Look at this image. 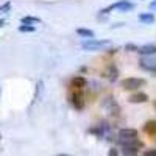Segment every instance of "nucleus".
Returning a JSON list of instances; mask_svg holds the SVG:
<instances>
[{
  "mask_svg": "<svg viewBox=\"0 0 156 156\" xmlns=\"http://www.w3.org/2000/svg\"><path fill=\"white\" fill-rule=\"evenodd\" d=\"M145 80L144 78H134V76H129V78H123V80L120 81V86L122 89L125 90H137L139 87L145 86Z\"/></svg>",
  "mask_w": 156,
  "mask_h": 156,
  "instance_id": "obj_1",
  "label": "nucleus"
},
{
  "mask_svg": "<svg viewBox=\"0 0 156 156\" xmlns=\"http://www.w3.org/2000/svg\"><path fill=\"white\" fill-rule=\"evenodd\" d=\"M108 44H109L108 39H103V41H97V39H92V37H90L89 41H86V42L81 44V47H83L84 50L95 51V50H98V48H101V47H105V45H108Z\"/></svg>",
  "mask_w": 156,
  "mask_h": 156,
  "instance_id": "obj_2",
  "label": "nucleus"
},
{
  "mask_svg": "<svg viewBox=\"0 0 156 156\" xmlns=\"http://www.w3.org/2000/svg\"><path fill=\"white\" fill-rule=\"evenodd\" d=\"M139 66L144 70L156 72V58H153V55H147V56L139 59Z\"/></svg>",
  "mask_w": 156,
  "mask_h": 156,
  "instance_id": "obj_3",
  "label": "nucleus"
},
{
  "mask_svg": "<svg viewBox=\"0 0 156 156\" xmlns=\"http://www.w3.org/2000/svg\"><path fill=\"white\" fill-rule=\"evenodd\" d=\"M69 100H70L72 106H73L75 109L81 111V109L84 108V97H83L81 92H78V90H75V92H72V94L69 95Z\"/></svg>",
  "mask_w": 156,
  "mask_h": 156,
  "instance_id": "obj_4",
  "label": "nucleus"
},
{
  "mask_svg": "<svg viewBox=\"0 0 156 156\" xmlns=\"http://www.w3.org/2000/svg\"><path fill=\"white\" fill-rule=\"evenodd\" d=\"M111 9H120V11H129V9H134V3L128 2V0H120L117 3L111 5Z\"/></svg>",
  "mask_w": 156,
  "mask_h": 156,
  "instance_id": "obj_5",
  "label": "nucleus"
},
{
  "mask_svg": "<svg viewBox=\"0 0 156 156\" xmlns=\"http://www.w3.org/2000/svg\"><path fill=\"white\" fill-rule=\"evenodd\" d=\"M137 137V131L134 128H122L119 131V139H134Z\"/></svg>",
  "mask_w": 156,
  "mask_h": 156,
  "instance_id": "obj_6",
  "label": "nucleus"
},
{
  "mask_svg": "<svg viewBox=\"0 0 156 156\" xmlns=\"http://www.w3.org/2000/svg\"><path fill=\"white\" fill-rule=\"evenodd\" d=\"M128 101L129 103H145V101H148V95L145 92H134L128 98Z\"/></svg>",
  "mask_w": 156,
  "mask_h": 156,
  "instance_id": "obj_7",
  "label": "nucleus"
},
{
  "mask_svg": "<svg viewBox=\"0 0 156 156\" xmlns=\"http://www.w3.org/2000/svg\"><path fill=\"white\" fill-rule=\"evenodd\" d=\"M86 84H87V80L84 76H75L70 81V86L73 89H83V87H86Z\"/></svg>",
  "mask_w": 156,
  "mask_h": 156,
  "instance_id": "obj_8",
  "label": "nucleus"
},
{
  "mask_svg": "<svg viewBox=\"0 0 156 156\" xmlns=\"http://www.w3.org/2000/svg\"><path fill=\"white\" fill-rule=\"evenodd\" d=\"M137 51H139L140 55H144V56H147V55H154V53H156V45H142V47L137 48Z\"/></svg>",
  "mask_w": 156,
  "mask_h": 156,
  "instance_id": "obj_9",
  "label": "nucleus"
},
{
  "mask_svg": "<svg viewBox=\"0 0 156 156\" xmlns=\"http://www.w3.org/2000/svg\"><path fill=\"white\" fill-rule=\"evenodd\" d=\"M139 148L140 147H136V145H122V154L134 156V154L139 153Z\"/></svg>",
  "mask_w": 156,
  "mask_h": 156,
  "instance_id": "obj_10",
  "label": "nucleus"
},
{
  "mask_svg": "<svg viewBox=\"0 0 156 156\" xmlns=\"http://www.w3.org/2000/svg\"><path fill=\"white\" fill-rule=\"evenodd\" d=\"M144 131H145L147 134H150V136L156 134V120H150V122H147V123L144 125Z\"/></svg>",
  "mask_w": 156,
  "mask_h": 156,
  "instance_id": "obj_11",
  "label": "nucleus"
},
{
  "mask_svg": "<svg viewBox=\"0 0 156 156\" xmlns=\"http://www.w3.org/2000/svg\"><path fill=\"white\" fill-rule=\"evenodd\" d=\"M117 73H119V72H117L115 66H109V67L106 69V72H105V76L108 78L109 81H114L115 78H117Z\"/></svg>",
  "mask_w": 156,
  "mask_h": 156,
  "instance_id": "obj_12",
  "label": "nucleus"
},
{
  "mask_svg": "<svg viewBox=\"0 0 156 156\" xmlns=\"http://www.w3.org/2000/svg\"><path fill=\"white\" fill-rule=\"evenodd\" d=\"M139 20L144 23H153L154 22V14L153 12H144V14H139Z\"/></svg>",
  "mask_w": 156,
  "mask_h": 156,
  "instance_id": "obj_13",
  "label": "nucleus"
},
{
  "mask_svg": "<svg viewBox=\"0 0 156 156\" xmlns=\"http://www.w3.org/2000/svg\"><path fill=\"white\" fill-rule=\"evenodd\" d=\"M76 33L80 36H84V37H94V31L92 30H86V28H76Z\"/></svg>",
  "mask_w": 156,
  "mask_h": 156,
  "instance_id": "obj_14",
  "label": "nucleus"
},
{
  "mask_svg": "<svg viewBox=\"0 0 156 156\" xmlns=\"http://www.w3.org/2000/svg\"><path fill=\"white\" fill-rule=\"evenodd\" d=\"M36 28L33 27L31 23H23V25H20L19 27V31H22V33H27V31H34Z\"/></svg>",
  "mask_w": 156,
  "mask_h": 156,
  "instance_id": "obj_15",
  "label": "nucleus"
},
{
  "mask_svg": "<svg viewBox=\"0 0 156 156\" xmlns=\"http://www.w3.org/2000/svg\"><path fill=\"white\" fill-rule=\"evenodd\" d=\"M37 22H41V19L31 17V16H25V17H22V23H37Z\"/></svg>",
  "mask_w": 156,
  "mask_h": 156,
  "instance_id": "obj_16",
  "label": "nucleus"
},
{
  "mask_svg": "<svg viewBox=\"0 0 156 156\" xmlns=\"http://www.w3.org/2000/svg\"><path fill=\"white\" fill-rule=\"evenodd\" d=\"M9 8H11V3H9V2H6L5 5L0 6V12H8V11H9Z\"/></svg>",
  "mask_w": 156,
  "mask_h": 156,
  "instance_id": "obj_17",
  "label": "nucleus"
},
{
  "mask_svg": "<svg viewBox=\"0 0 156 156\" xmlns=\"http://www.w3.org/2000/svg\"><path fill=\"white\" fill-rule=\"evenodd\" d=\"M125 48H126V51H137V48H139V47H136L134 44H126V45H125Z\"/></svg>",
  "mask_w": 156,
  "mask_h": 156,
  "instance_id": "obj_18",
  "label": "nucleus"
},
{
  "mask_svg": "<svg viewBox=\"0 0 156 156\" xmlns=\"http://www.w3.org/2000/svg\"><path fill=\"white\" fill-rule=\"evenodd\" d=\"M114 154H117V150H114V148L109 150V156H114Z\"/></svg>",
  "mask_w": 156,
  "mask_h": 156,
  "instance_id": "obj_19",
  "label": "nucleus"
},
{
  "mask_svg": "<svg viewBox=\"0 0 156 156\" xmlns=\"http://www.w3.org/2000/svg\"><path fill=\"white\" fill-rule=\"evenodd\" d=\"M150 8H156V0L154 2H150Z\"/></svg>",
  "mask_w": 156,
  "mask_h": 156,
  "instance_id": "obj_20",
  "label": "nucleus"
},
{
  "mask_svg": "<svg viewBox=\"0 0 156 156\" xmlns=\"http://www.w3.org/2000/svg\"><path fill=\"white\" fill-rule=\"evenodd\" d=\"M5 25V20H0V27H3Z\"/></svg>",
  "mask_w": 156,
  "mask_h": 156,
  "instance_id": "obj_21",
  "label": "nucleus"
},
{
  "mask_svg": "<svg viewBox=\"0 0 156 156\" xmlns=\"http://www.w3.org/2000/svg\"><path fill=\"white\" fill-rule=\"evenodd\" d=\"M153 106H154V109H156V100L153 101Z\"/></svg>",
  "mask_w": 156,
  "mask_h": 156,
  "instance_id": "obj_22",
  "label": "nucleus"
},
{
  "mask_svg": "<svg viewBox=\"0 0 156 156\" xmlns=\"http://www.w3.org/2000/svg\"><path fill=\"white\" fill-rule=\"evenodd\" d=\"M0 139H2V136H0Z\"/></svg>",
  "mask_w": 156,
  "mask_h": 156,
  "instance_id": "obj_23",
  "label": "nucleus"
}]
</instances>
